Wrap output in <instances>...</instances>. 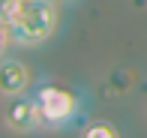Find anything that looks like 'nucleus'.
Instances as JSON below:
<instances>
[{"instance_id":"f257e3e1","label":"nucleus","mask_w":147,"mask_h":138,"mask_svg":"<svg viewBox=\"0 0 147 138\" xmlns=\"http://www.w3.org/2000/svg\"><path fill=\"white\" fill-rule=\"evenodd\" d=\"M33 96L39 102L45 129H72L87 114V99L81 90L66 87L57 81H39L33 87Z\"/></svg>"},{"instance_id":"f03ea898","label":"nucleus","mask_w":147,"mask_h":138,"mask_svg":"<svg viewBox=\"0 0 147 138\" xmlns=\"http://www.w3.org/2000/svg\"><path fill=\"white\" fill-rule=\"evenodd\" d=\"M60 27V6L54 0H30L24 15L12 24V39L18 48H39Z\"/></svg>"},{"instance_id":"7ed1b4c3","label":"nucleus","mask_w":147,"mask_h":138,"mask_svg":"<svg viewBox=\"0 0 147 138\" xmlns=\"http://www.w3.org/2000/svg\"><path fill=\"white\" fill-rule=\"evenodd\" d=\"M3 123L18 135H33L39 129H45L42 111H39V102L33 93H21L6 99V111H3Z\"/></svg>"},{"instance_id":"20e7f679","label":"nucleus","mask_w":147,"mask_h":138,"mask_svg":"<svg viewBox=\"0 0 147 138\" xmlns=\"http://www.w3.org/2000/svg\"><path fill=\"white\" fill-rule=\"evenodd\" d=\"M30 84H33V72L24 60H18V57H0V96L3 99L30 93Z\"/></svg>"},{"instance_id":"39448f33","label":"nucleus","mask_w":147,"mask_h":138,"mask_svg":"<svg viewBox=\"0 0 147 138\" xmlns=\"http://www.w3.org/2000/svg\"><path fill=\"white\" fill-rule=\"evenodd\" d=\"M81 135L84 138H120V126L108 120H90L81 126Z\"/></svg>"},{"instance_id":"423d86ee","label":"nucleus","mask_w":147,"mask_h":138,"mask_svg":"<svg viewBox=\"0 0 147 138\" xmlns=\"http://www.w3.org/2000/svg\"><path fill=\"white\" fill-rule=\"evenodd\" d=\"M27 6H30V0H0V21H3L6 27H12V24L24 15Z\"/></svg>"},{"instance_id":"0eeeda50","label":"nucleus","mask_w":147,"mask_h":138,"mask_svg":"<svg viewBox=\"0 0 147 138\" xmlns=\"http://www.w3.org/2000/svg\"><path fill=\"white\" fill-rule=\"evenodd\" d=\"M9 45H15V39H12V27H6V24L0 21V57H6Z\"/></svg>"},{"instance_id":"6e6552de","label":"nucleus","mask_w":147,"mask_h":138,"mask_svg":"<svg viewBox=\"0 0 147 138\" xmlns=\"http://www.w3.org/2000/svg\"><path fill=\"white\" fill-rule=\"evenodd\" d=\"M57 6H75V3H81V0H54Z\"/></svg>"}]
</instances>
